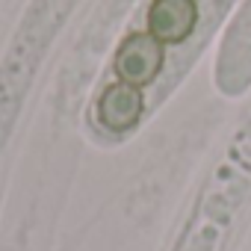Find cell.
I'll use <instances>...</instances> for the list:
<instances>
[{"label": "cell", "mask_w": 251, "mask_h": 251, "mask_svg": "<svg viewBox=\"0 0 251 251\" xmlns=\"http://www.w3.org/2000/svg\"><path fill=\"white\" fill-rule=\"evenodd\" d=\"M166 50L163 42L154 39L151 33H130L115 50V74L118 80L130 83V86H148L154 77L163 71Z\"/></svg>", "instance_id": "1"}, {"label": "cell", "mask_w": 251, "mask_h": 251, "mask_svg": "<svg viewBox=\"0 0 251 251\" xmlns=\"http://www.w3.org/2000/svg\"><path fill=\"white\" fill-rule=\"evenodd\" d=\"M198 24L195 0H154L148 9V33L163 45H180Z\"/></svg>", "instance_id": "3"}, {"label": "cell", "mask_w": 251, "mask_h": 251, "mask_svg": "<svg viewBox=\"0 0 251 251\" xmlns=\"http://www.w3.org/2000/svg\"><path fill=\"white\" fill-rule=\"evenodd\" d=\"M98 121H100V127L112 130V133H127L133 130L142 112H145V98L139 92V86H130V83H112L103 89V95L98 98Z\"/></svg>", "instance_id": "2"}]
</instances>
